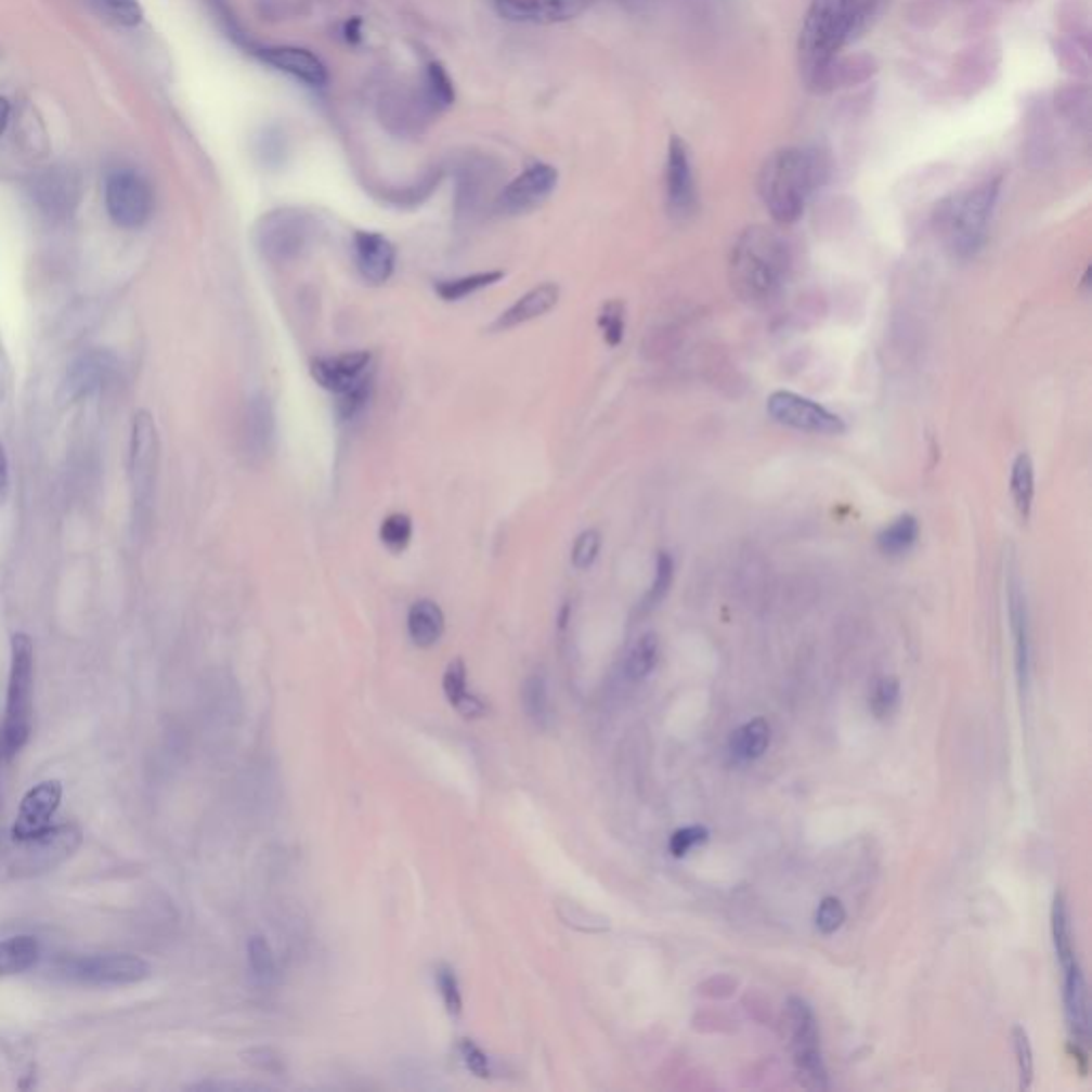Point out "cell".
<instances>
[{
  "label": "cell",
  "instance_id": "obj_1",
  "mask_svg": "<svg viewBox=\"0 0 1092 1092\" xmlns=\"http://www.w3.org/2000/svg\"><path fill=\"white\" fill-rule=\"evenodd\" d=\"M830 165L816 147H781L766 156L757 173V195L779 224H794L826 184Z\"/></svg>",
  "mask_w": 1092,
  "mask_h": 1092
},
{
  "label": "cell",
  "instance_id": "obj_2",
  "mask_svg": "<svg viewBox=\"0 0 1092 1092\" xmlns=\"http://www.w3.org/2000/svg\"><path fill=\"white\" fill-rule=\"evenodd\" d=\"M794 268L790 242L770 226H748L734 242L728 261L732 290L751 306H764L781 295Z\"/></svg>",
  "mask_w": 1092,
  "mask_h": 1092
},
{
  "label": "cell",
  "instance_id": "obj_3",
  "mask_svg": "<svg viewBox=\"0 0 1092 1092\" xmlns=\"http://www.w3.org/2000/svg\"><path fill=\"white\" fill-rule=\"evenodd\" d=\"M858 37V0H811L798 37V67L809 90L819 92L838 52Z\"/></svg>",
  "mask_w": 1092,
  "mask_h": 1092
},
{
  "label": "cell",
  "instance_id": "obj_4",
  "mask_svg": "<svg viewBox=\"0 0 1092 1092\" xmlns=\"http://www.w3.org/2000/svg\"><path fill=\"white\" fill-rule=\"evenodd\" d=\"M1003 178H986L937 205L933 226L946 250L960 261L973 259L986 244L990 220L999 204Z\"/></svg>",
  "mask_w": 1092,
  "mask_h": 1092
},
{
  "label": "cell",
  "instance_id": "obj_5",
  "mask_svg": "<svg viewBox=\"0 0 1092 1092\" xmlns=\"http://www.w3.org/2000/svg\"><path fill=\"white\" fill-rule=\"evenodd\" d=\"M81 845V830L75 823L52 826L39 834H15L0 830V882L41 877L75 856Z\"/></svg>",
  "mask_w": 1092,
  "mask_h": 1092
},
{
  "label": "cell",
  "instance_id": "obj_6",
  "mask_svg": "<svg viewBox=\"0 0 1092 1092\" xmlns=\"http://www.w3.org/2000/svg\"><path fill=\"white\" fill-rule=\"evenodd\" d=\"M32 693H35V645L24 632L11 636V662L6 706L2 724V753L17 755L26 748L32 732Z\"/></svg>",
  "mask_w": 1092,
  "mask_h": 1092
},
{
  "label": "cell",
  "instance_id": "obj_7",
  "mask_svg": "<svg viewBox=\"0 0 1092 1092\" xmlns=\"http://www.w3.org/2000/svg\"><path fill=\"white\" fill-rule=\"evenodd\" d=\"M52 977L86 988H122L152 975L145 958L129 952L61 955L50 966Z\"/></svg>",
  "mask_w": 1092,
  "mask_h": 1092
},
{
  "label": "cell",
  "instance_id": "obj_8",
  "mask_svg": "<svg viewBox=\"0 0 1092 1092\" xmlns=\"http://www.w3.org/2000/svg\"><path fill=\"white\" fill-rule=\"evenodd\" d=\"M316 235L314 218L297 207H277L268 211L255 229V244L265 261L290 265L312 246Z\"/></svg>",
  "mask_w": 1092,
  "mask_h": 1092
},
{
  "label": "cell",
  "instance_id": "obj_9",
  "mask_svg": "<svg viewBox=\"0 0 1092 1092\" xmlns=\"http://www.w3.org/2000/svg\"><path fill=\"white\" fill-rule=\"evenodd\" d=\"M785 1023L790 1030V1045L801 1082L807 1089L826 1091L828 1071L821 1054L818 1018L814 1014V1007L801 997H790L785 1003Z\"/></svg>",
  "mask_w": 1092,
  "mask_h": 1092
},
{
  "label": "cell",
  "instance_id": "obj_10",
  "mask_svg": "<svg viewBox=\"0 0 1092 1092\" xmlns=\"http://www.w3.org/2000/svg\"><path fill=\"white\" fill-rule=\"evenodd\" d=\"M103 199L112 222L129 231L141 229L154 209V197L147 182L131 169H118L107 176Z\"/></svg>",
  "mask_w": 1092,
  "mask_h": 1092
},
{
  "label": "cell",
  "instance_id": "obj_11",
  "mask_svg": "<svg viewBox=\"0 0 1092 1092\" xmlns=\"http://www.w3.org/2000/svg\"><path fill=\"white\" fill-rule=\"evenodd\" d=\"M156 466H158L156 422L147 410H139L131 422V442H129V478L136 510L147 508L152 502Z\"/></svg>",
  "mask_w": 1092,
  "mask_h": 1092
},
{
  "label": "cell",
  "instance_id": "obj_12",
  "mask_svg": "<svg viewBox=\"0 0 1092 1092\" xmlns=\"http://www.w3.org/2000/svg\"><path fill=\"white\" fill-rule=\"evenodd\" d=\"M766 412L775 422L805 433L841 435L847 429L845 420L838 414L792 391L770 393V398L766 400Z\"/></svg>",
  "mask_w": 1092,
  "mask_h": 1092
},
{
  "label": "cell",
  "instance_id": "obj_13",
  "mask_svg": "<svg viewBox=\"0 0 1092 1092\" xmlns=\"http://www.w3.org/2000/svg\"><path fill=\"white\" fill-rule=\"evenodd\" d=\"M118 372V359L109 350H88L68 365L58 389V402L70 406L101 391Z\"/></svg>",
  "mask_w": 1092,
  "mask_h": 1092
},
{
  "label": "cell",
  "instance_id": "obj_14",
  "mask_svg": "<svg viewBox=\"0 0 1092 1092\" xmlns=\"http://www.w3.org/2000/svg\"><path fill=\"white\" fill-rule=\"evenodd\" d=\"M559 173L546 162H536L517 176L497 197V209L504 216H523L545 204L557 188Z\"/></svg>",
  "mask_w": 1092,
  "mask_h": 1092
},
{
  "label": "cell",
  "instance_id": "obj_15",
  "mask_svg": "<svg viewBox=\"0 0 1092 1092\" xmlns=\"http://www.w3.org/2000/svg\"><path fill=\"white\" fill-rule=\"evenodd\" d=\"M372 361L374 356L367 350L318 356L312 361L310 374L321 389L338 398L341 393L350 391L354 385H359L363 378L374 374Z\"/></svg>",
  "mask_w": 1092,
  "mask_h": 1092
},
{
  "label": "cell",
  "instance_id": "obj_16",
  "mask_svg": "<svg viewBox=\"0 0 1092 1092\" xmlns=\"http://www.w3.org/2000/svg\"><path fill=\"white\" fill-rule=\"evenodd\" d=\"M666 202L675 218H689L698 207L696 180L689 147L681 136H673L666 160Z\"/></svg>",
  "mask_w": 1092,
  "mask_h": 1092
},
{
  "label": "cell",
  "instance_id": "obj_17",
  "mask_svg": "<svg viewBox=\"0 0 1092 1092\" xmlns=\"http://www.w3.org/2000/svg\"><path fill=\"white\" fill-rule=\"evenodd\" d=\"M594 0H495L497 13L517 24H561L583 15Z\"/></svg>",
  "mask_w": 1092,
  "mask_h": 1092
},
{
  "label": "cell",
  "instance_id": "obj_18",
  "mask_svg": "<svg viewBox=\"0 0 1092 1092\" xmlns=\"http://www.w3.org/2000/svg\"><path fill=\"white\" fill-rule=\"evenodd\" d=\"M63 801V783L56 779H48L30 788L17 809L11 830L15 834H39L52 828V819L56 816Z\"/></svg>",
  "mask_w": 1092,
  "mask_h": 1092
},
{
  "label": "cell",
  "instance_id": "obj_19",
  "mask_svg": "<svg viewBox=\"0 0 1092 1092\" xmlns=\"http://www.w3.org/2000/svg\"><path fill=\"white\" fill-rule=\"evenodd\" d=\"M354 263L367 284L380 286L391 280L398 263L395 246L376 231H356L352 237Z\"/></svg>",
  "mask_w": 1092,
  "mask_h": 1092
},
{
  "label": "cell",
  "instance_id": "obj_20",
  "mask_svg": "<svg viewBox=\"0 0 1092 1092\" xmlns=\"http://www.w3.org/2000/svg\"><path fill=\"white\" fill-rule=\"evenodd\" d=\"M252 54L259 56L261 63H265L268 67L275 68L306 86L325 88L329 81L325 63L310 50L292 46H272V48H259Z\"/></svg>",
  "mask_w": 1092,
  "mask_h": 1092
},
{
  "label": "cell",
  "instance_id": "obj_21",
  "mask_svg": "<svg viewBox=\"0 0 1092 1092\" xmlns=\"http://www.w3.org/2000/svg\"><path fill=\"white\" fill-rule=\"evenodd\" d=\"M242 440L248 459L259 464L272 455L275 442V412L265 393H257L248 400L244 412Z\"/></svg>",
  "mask_w": 1092,
  "mask_h": 1092
},
{
  "label": "cell",
  "instance_id": "obj_22",
  "mask_svg": "<svg viewBox=\"0 0 1092 1092\" xmlns=\"http://www.w3.org/2000/svg\"><path fill=\"white\" fill-rule=\"evenodd\" d=\"M79 178L68 169L46 171L32 188L35 202L52 218H67L79 204Z\"/></svg>",
  "mask_w": 1092,
  "mask_h": 1092
},
{
  "label": "cell",
  "instance_id": "obj_23",
  "mask_svg": "<svg viewBox=\"0 0 1092 1092\" xmlns=\"http://www.w3.org/2000/svg\"><path fill=\"white\" fill-rule=\"evenodd\" d=\"M1061 968H1063L1065 1016H1067L1071 1037L1076 1039V1043H1089L1091 1016H1089V992H1087L1084 971L1080 966V960H1074Z\"/></svg>",
  "mask_w": 1092,
  "mask_h": 1092
},
{
  "label": "cell",
  "instance_id": "obj_24",
  "mask_svg": "<svg viewBox=\"0 0 1092 1092\" xmlns=\"http://www.w3.org/2000/svg\"><path fill=\"white\" fill-rule=\"evenodd\" d=\"M557 303H559V286L555 282L538 284L536 288H532L523 297H519L506 312H502L495 318V323L491 325V332L504 334V332H510V329L521 327L525 323H532V321L548 314Z\"/></svg>",
  "mask_w": 1092,
  "mask_h": 1092
},
{
  "label": "cell",
  "instance_id": "obj_25",
  "mask_svg": "<svg viewBox=\"0 0 1092 1092\" xmlns=\"http://www.w3.org/2000/svg\"><path fill=\"white\" fill-rule=\"evenodd\" d=\"M1010 621L1014 634L1016 649V675L1020 693L1026 698L1030 687V625H1028V607L1024 596L1023 585L1018 578L1010 581Z\"/></svg>",
  "mask_w": 1092,
  "mask_h": 1092
},
{
  "label": "cell",
  "instance_id": "obj_26",
  "mask_svg": "<svg viewBox=\"0 0 1092 1092\" xmlns=\"http://www.w3.org/2000/svg\"><path fill=\"white\" fill-rule=\"evenodd\" d=\"M877 68H880L877 61L869 54H856V56H845V58L836 56L823 75L819 92H830L834 88L864 83L877 73Z\"/></svg>",
  "mask_w": 1092,
  "mask_h": 1092
},
{
  "label": "cell",
  "instance_id": "obj_27",
  "mask_svg": "<svg viewBox=\"0 0 1092 1092\" xmlns=\"http://www.w3.org/2000/svg\"><path fill=\"white\" fill-rule=\"evenodd\" d=\"M442 687H444V693H446L448 702L464 717L477 719V717H482L486 713V704L478 696H474L472 691H468V671H466L464 660L457 658V660H453L446 666Z\"/></svg>",
  "mask_w": 1092,
  "mask_h": 1092
},
{
  "label": "cell",
  "instance_id": "obj_28",
  "mask_svg": "<svg viewBox=\"0 0 1092 1092\" xmlns=\"http://www.w3.org/2000/svg\"><path fill=\"white\" fill-rule=\"evenodd\" d=\"M408 634L412 642L420 649H429L440 642L444 634V613L431 600H418L410 607Z\"/></svg>",
  "mask_w": 1092,
  "mask_h": 1092
},
{
  "label": "cell",
  "instance_id": "obj_29",
  "mask_svg": "<svg viewBox=\"0 0 1092 1092\" xmlns=\"http://www.w3.org/2000/svg\"><path fill=\"white\" fill-rule=\"evenodd\" d=\"M41 955V944L32 935H17L0 941V979L30 971Z\"/></svg>",
  "mask_w": 1092,
  "mask_h": 1092
},
{
  "label": "cell",
  "instance_id": "obj_30",
  "mask_svg": "<svg viewBox=\"0 0 1092 1092\" xmlns=\"http://www.w3.org/2000/svg\"><path fill=\"white\" fill-rule=\"evenodd\" d=\"M768 745H770V726L762 717H755L743 724L730 737V753L739 762H751L762 757Z\"/></svg>",
  "mask_w": 1092,
  "mask_h": 1092
},
{
  "label": "cell",
  "instance_id": "obj_31",
  "mask_svg": "<svg viewBox=\"0 0 1092 1092\" xmlns=\"http://www.w3.org/2000/svg\"><path fill=\"white\" fill-rule=\"evenodd\" d=\"M502 277H504V272L495 270V272H478L472 275H461V277L435 280L433 290L442 301L457 303V301H464V299L477 295L478 290H482V288L497 284Z\"/></svg>",
  "mask_w": 1092,
  "mask_h": 1092
},
{
  "label": "cell",
  "instance_id": "obj_32",
  "mask_svg": "<svg viewBox=\"0 0 1092 1092\" xmlns=\"http://www.w3.org/2000/svg\"><path fill=\"white\" fill-rule=\"evenodd\" d=\"M920 538V523L913 515H900L877 534V548L887 557L909 552Z\"/></svg>",
  "mask_w": 1092,
  "mask_h": 1092
},
{
  "label": "cell",
  "instance_id": "obj_33",
  "mask_svg": "<svg viewBox=\"0 0 1092 1092\" xmlns=\"http://www.w3.org/2000/svg\"><path fill=\"white\" fill-rule=\"evenodd\" d=\"M660 660V638L653 632L642 634L636 638V642L629 647L623 671L629 681H642L647 679L653 668L658 666Z\"/></svg>",
  "mask_w": 1092,
  "mask_h": 1092
},
{
  "label": "cell",
  "instance_id": "obj_34",
  "mask_svg": "<svg viewBox=\"0 0 1092 1092\" xmlns=\"http://www.w3.org/2000/svg\"><path fill=\"white\" fill-rule=\"evenodd\" d=\"M1050 920H1052V941H1054V952L1058 958V964L1067 966L1069 962L1078 960V954L1074 948V928H1071V918H1069V909H1067L1063 894L1054 896Z\"/></svg>",
  "mask_w": 1092,
  "mask_h": 1092
},
{
  "label": "cell",
  "instance_id": "obj_35",
  "mask_svg": "<svg viewBox=\"0 0 1092 1092\" xmlns=\"http://www.w3.org/2000/svg\"><path fill=\"white\" fill-rule=\"evenodd\" d=\"M1010 491L1016 510L1020 512L1023 519H1028L1035 502V466L1028 453H1020L1012 464Z\"/></svg>",
  "mask_w": 1092,
  "mask_h": 1092
},
{
  "label": "cell",
  "instance_id": "obj_36",
  "mask_svg": "<svg viewBox=\"0 0 1092 1092\" xmlns=\"http://www.w3.org/2000/svg\"><path fill=\"white\" fill-rule=\"evenodd\" d=\"M455 103V86L442 65L431 63L425 70L422 86V107L429 112H442Z\"/></svg>",
  "mask_w": 1092,
  "mask_h": 1092
},
{
  "label": "cell",
  "instance_id": "obj_37",
  "mask_svg": "<svg viewBox=\"0 0 1092 1092\" xmlns=\"http://www.w3.org/2000/svg\"><path fill=\"white\" fill-rule=\"evenodd\" d=\"M521 704L528 715V719L538 728L546 730L552 722L550 717V700H548V687H546L543 675H532L523 682L521 689Z\"/></svg>",
  "mask_w": 1092,
  "mask_h": 1092
},
{
  "label": "cell",
  "instance_id": "obj_38",
  "mask_svg": "<svg viewBox=\"0 0 1092 1092\" xmlns=\"http://www.w3.org/2000/svg\"><path fill=\"white\" fill-rule=\"evenodd\" d=\"M248 952V966L259 986H272L277 979V966H275V955L272 946L263 935H255L248 939L246 946Z\"/></svg>",
  "mask_w": 1092,
  "mask_h": 1092
},
{
  "label": "cell",
  "instance_id": "obj_39",
  "mask_svg": "<svg viewBox=\"0 0 1092 1092\" xmlns=\"http://www.w3.org/2000/svg\"><path fill=\"white\" fill-rule=\"evenodd\" d=\"M673 578H675V559L671 552L662 550L655 559V576H653V583L642 600V611L655 609L668 596V592L673 587Z\"/></svg>",
  "mask_w": 1092,
  "mask_h": 1092
},
{
  "label": "cell",
  "instance_id": "obj_40",
  "mask_svg": "<svg viewBox=\"0 0 1092 1092\" xmlns=\"http://www.w3.org/2000/svg\"><path fill=\"white\" fill-rule=\"evenodd\" d=\"M372 393H374V374H369L367 378H363L350 391L338 395V402H336L338 418L343 420V422L356 418L363 410L367 408V404L372 400Z\"/></svg>",
  "mask_w": 1092,
  "mask_h": 1092
},
{
  "label": "cell",
  "instance_id": "obj_41",
  "mask_svg": "<svg viewBox=\"0 0 1092 1092\" xmlns=\"http://www.w3.org/2000/svg\"><path fill=\"white\" fill-rule=\"evenodd\" d=\"M412 541V519L404 512L389 515L380 525V543L391 552H404Z\"/></svg>",
  "mask_w": 1092,
  "mask_h": 1092
},
{
  "label": "cell",
  "instance_id": "obj_42",
  "mask_svg": "<svg viewBox=\"0 0 1092 1092\" xmlns=\"http://www.w3.org/2000/svg\"><path fill=\"white\" fill-rule=\"evenodd\" d=\"M598 327L609 346H619L625 336V306L619 299H611L602 306L598 314Z\"/></svg>",
  "mask_w": 1092,
  "mask_h": 1092
},
{
  "label": "cell",
  "instance_id": "obj_43",
  "mask_svg": "<svg viewBox=\"0 0 1092 1092\" xmlns=\"http://www.w3.org/2000/svg\"><path fill=\"white\" fill-rule=\"evenodd\" d=\"M898 700H900V682L894 677H882L880 681L875 682V689H873V696H871V708L875 713V717L880 719H886L894 708L898 706Z\"/></svg>",
  "mask_w": 1092,
  "mask_h": 1092
},
{
  "label": "cell",
  "instance_id": "obj_44",
  "mask_svg": "<svg viewBox=\"0 0 1092 1092\" xmlns=\"http://www.w3.org/2000/svg\"><path fill=\"white\" fill-rule=\"evenodd\" d=\"M101 13L120 26H136L143 20L141 4L136 0H92Z\"/></svg>",
  "mask_w": 1092,
  "mask_h": 1092
},
{
  "label": "cell",
  "instance_id": "obj_45",
  "mask_svg": "<svg viewBox=\"0 0 1092 1092\" xmlns=\"http://www.w3.org/2000/svg\"><path fill=\"white\" fill-rule=\"evenodd\" d=\"M435 981H438V988H440V994H442L446 1012L451 1016H459L461 1007H464V1001H461L459 981H457L455 971L451 966H446V964H440L438 971H435Z\"/></svg>",
  "mask_w": 1092,
  "mask_h": 1092
},
{
  "label": "cell",
  "instance_id": "obj_46",
  "mask_svg": "<svg viewBox=\"0 0 1092 1092\" xmlns=\"http://www.w3.org/2000/svg\"><path fill=\"white\" fill-rule=\"evenodd\" d=\"M600 548H602L600 532H596V530L583 532L572 546V566L576 570H589L596 563Z\"/></svg>",
  "mask_w": 1092,
  "mask_h": 1092
},
{
  "label": "cell",
  "instance_id": "obj_47",
  "mask_svg": "<svg viewBox=\"0 0 1092 1092\" xmlns=\"http://www.w3.org/2000/svg\"><path fill=\"white\" fill-rule=\"evenodd\" d=\"M1014 1039V1052L1018 1061V1074H1020V1091H1028L1032 1084V1074H1035V1061H1032V1048L1028 1041V1032L1023 1026H1014L1012 1030Z\"/></svg>",
  "mask_w": 1092,
  "mask_h": 1092
},
{
  "label": "cell",
  "instance_id": "obj_48",
  "mask_svg": "<svg viewBox=\"0 0 1092 1092\" xmlns=\"http://www.w3.org/2000/svg\"><path fill=\"white\" fill-rule=\"evenodd\" d=\"M845 920H847V913H845V907L838 898L826 896L819 902L818 915H816L819 933L834 935L845 924Z\"/></svg>",
  "mask_w": 1092,
  "mask_h": 1092
},
{
  "label": "cell",
  "instance_id": "obj_49",
  "mask_svg": "<svg viewBox=\"0 0 1092 1092\" xmlns=\"http://www.w3.org/2000/svg\"><path fill=\"white\" fill-rule=\"evenodd\" d=\"M708 841V828L706 826H687V828H681L677 830L673 836H671V843H668V849L675 858H685L693 847L702 845Z\"/></svg>",
  "mask_w": 1092,
  "mask_h": 1092
},
{
  "label": "cell",
  "instance_id": "obj_50",
  "mask_svg": "<svg viewBox=\"0 0 1092 1092\" xmlns=\"http://www.w3.org/2000/svg\"><path fill=\"white\" fill-rule=\"evenodd\" d=\"M459 1054H461V1061L468 1067V1071H472L477 1078H489L491 1076V1061H489V1056L478 1048L474 1041L464 1039L459 1043Z\"/></svg>",
  "mask_w": 1092,
  "mask_h": 1092
},
{
  "label": "cell",
  "instance_id": "obj_51",
  "mask_svg": "<svg viewBox=\"0 0 1092 1092\" xmlns=\"http://www.w3.org/2000/svg\"><path fill=\"white\" fill-rule=\"evenodd\" d=\"M570 915L568 913H559L561 920L568 924V926H574L578 931H585V933H598V931H604L609 928V920L600 918V915H594V913H587L583 909H578L576 905H570Z\"/></svg>",
  "mask_w": 1092,
  "mask_h": 1092
},
{
  "label": "cell",
  "instance_id": "obj_52",
  "mask_svg": "<svg viewBox=\"0 0 1092 1092\" xmlns=\"http://www.w3.org/2000/svg\"><path fill=\"white\" fill-rule=\"evenodd\" d=\"M1056 58L1061 61L1063 67L1071 70V73H1087V61L1078 54V48L1071 41L1061 39L1056 43Z\"/></svg>",
  "mask_w": 1092,
  "mask_h": 1092
},
{
  "label": "cell",
  "instance_id": "obj_53",
  "mask_svg": "<svg viewBox=\"0 0 1092 1092\" xmlns=\"http://www.w3.org/2000/svg\"><path fill=\"white\" fill-rule=\"evenodd\" d=\"M1087 101H1089L1087 88H1071L1065 90L1061 96H1056V105L1069 116H1076L1078 112L1087 109Z\"/></svg>",
  "mask_w": 1092,
  "mask_h": 1092
},
{
  "label": "cell",
  "instance_id": "obj_54",
  "mask_svg": "<svg viewBox=\"0 0 1092 1092\" xmlns=\"http://www.w3.org/2000/svg\"><path fill=\"white\" fill-rule=\"evenodd\" d=\"M244 1061L257 1069H263V1071H277L282 1067L280 1058L273 1054L272 1050L268 1048H255V1050H248L242 1054Z\"/></svg>",
  "mask_w": 1092,
  "mask_h": 1092
},
{
  "label": "cell",
  "instance_id": "obj_55",
  "mask_svg": "<svg viewBox=\"0 0 1092 1092\" xmlns=\"http://www.w3.org/2000/svg\"><path fill=\"white\" fill-rule=\"evenodd\" d=\"M191 1089L193 1091H255V1089H261V1087L235 1084V1082H202V1084H195Z\"/></svg>",
  "mask_w": 1092,
  "mask_h": 1092
},
{
  "label": "cell",
  "instance_id": "obj_56",
  "mask_svg": "<svg viewBox=\"0 0 1092 1092\" xmlns=\"http://www.w3.org/2000/svg\"><path fill=\"white\" fill-rule=\"evenodd\" d=\"M6 489H9V457L0 442V499L6 495Z\"/></svg>",
  "mask_w": 1092,
  "mask_h": 1092
},
{
  "label": "cell",
  "instance_id": "obj_57",
  "mask_svg": "<svg viewBox=\"0 0 1092 1092\" xmlns=\"http://www.w3.org/2000/svg\"><path fill=\"white\" fill-rule=\"evenodd\" d=\"M9 118H11V107H9V103L0 96V135L6 131Z\"/></svg>",
  "mask_w": 1092,
  "mask_h": 1092
},
{
  "label": "cell",
  "instance_id": "obj_58",
  "mask_svg": "<svg viewBox=\"0 0 1092 1092\" xmlns=\"http://www.w3.org/2000/svg\"><path fill=\"white\" fill-rule=\"evenodd\" d=\"M0 751H2V741H0Z\"/></svg>",
  "mask_w": 1092,
  "mask_h": 1092
},
{
  "label": "cell",
  "instance_id": "obj_59",
  "mask_svg": "<svg viewBox=\"0 0 1092 1092\" xmlns=\"http://www.w3.org/2000/svg\"><path fill=\"white\" fill-rule=\"evenodd\" d=\"M0 1045H2V1043H0Z\"/></svg>",
  "mask_w": 1092,
  "mask_h": 1092
}]
</instances>
